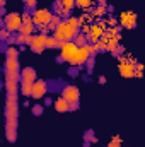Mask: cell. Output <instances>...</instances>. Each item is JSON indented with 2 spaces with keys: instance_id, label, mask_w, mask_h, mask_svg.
<instances>
[{
  "instance_id": "cell-19",
  "label": "cell",
  "mask_w": 145,
  "mask_h": 147,
  "mask_svg": "<svg viewBox=\"0 0 145 147\" xmlns=\"http://www.w3.org/2000/svg\"><path fill=\"white\" fill-rule=\"evenodd\" d=\"M58 43H60V41H58L56 38H48V39H46V46H48V48H55V46H58Z\"/></svg>"
},
{
  "instance_id": "cell-26",
  "label": "cell",
  "mask_w": 145,
  "mask_h": 147,
  "mask_svg": "<svg viewBox=\"0 0 145 147\" xmlns=\"http://www.w3.org/2000/svg\"><path fill=\"white\" fill-rule=\"evenodd\" d=\"M2 38H3V39L9 38V29H3V31H2Z\"/></svg>"
},
{
  "instance_id": "cell-15",
  "label": "cell",
  "mask_w": 145,
  "mask_h": 147,
  "mask_svg": "<svg viewBox=\"0 0 145 147\" xmlns=\"http://www.w3.org/2000/svg\"><path fill=\"white\" fill-rule=\"evenodd\" d=\"M21 92H22L24 96H33V82L22 80V84H21Z\"/></svg>"
},
{
  "instance_id": "cell-28",
  "label": "cell",
  "mask_w": 145,
  "mask_h": 147,
  "mask_svg": "<svg viewBox=\"0 0 145 147\" xmlns=\"http://www.w3.org/2000/svg\"><path fill=\"white\" fill-rule=\"evenodd\" d=\"M3 3H5V0H2V5H3Z\"/></svg>"
},
{
  "instance_id": "cell-1",
  "label": "cell",
  "mask_w": 145,
  "mask_h": 147,
  "mask_svg": "<svg viewBox=\"0 0 145 147\" xmlns=\"http://www.w3.org/2000/svg\"><path fill=\"white\" fill-rule=\"evenodd\" d=\"M75 28H73L72 24H68V21H65V22H60L58 26H56V29H55V38L58 39V41H70L73 36H75Z\"/></svg>"
},
{
  "instance_id": "cell-9",
  "label": "cell",
  "mask_w": 145,
  "mask_h": 147,
  "mask_svg": "<svg viewBox=\"0 0 145 147\" xmlns=\"http://www.w3.org/2000/svg\"><path fill=\"white\" fill-rule=\"evenodd\" d=\"M63 98H65L68 103L77 101V99H79V91H77V87H75V86H67V87L63 89Z\"/></svg>"
},
{
  "instance_id": "cell-6",
  "label": "cell",
  "mask_w": 145,
  "mask_h": 147,
  "mask_svg": "<svg viewBox=\"0 0 145 147\" xmlns=\"http://www.w3.org/2000/svg\"><path fill=\"white\" fill-rule=\"evenodd\" d=\"M119 22H121L125 28H133L135 22H137V14H133V12H121Z\"/></svg>"
},
{
  "instance_id": "cell-11",
  "label": "cell",
  "mask_w": 145,
  "mask_h": 147,
  "mask_svg": "<svg viewBox=\"0 0 145 147\" xmlns=\"http://www.w3.org/2000/svg\"><path fill=\"white\" fill-rule=\"evenodd\" d=\"M5 70H7V74H17V58H7Z\"/></svg>"
},
{
  "instance_id": "cell-16",
  "label": "cell",
  "mask_w": 145,
  "mask_h": 147,
  "mask_svg": "<svg viewBox=\"0 0 145 147\" xmlns=\"http://www.w3.org/2000/svg\"><path fill=\"white\" fill-rule=\"evenodd\" d=\"M33 24H34V22H24L22 28H21V33H22V34H31V33H33Z\"/></svg>"
},
{
  "instance_id": "cell-10",
  "label": "cell",
  "mask_w": 145,
  "mask_h": 147,
  "mask_svg": "<svg viewBox=\"0 0 145 147\" xmlns=\"http://www.w3.org/2000/svg\"><path fill=\"white\" fill-rule=\"evenodd\" d=\"M119 72H121V75L123 77H133L135 75V67H133V63L130 62H121L119 63Z\"/></svg>"
},
{
  "instance_id": "cell-5",
  "label": "cell",
  "mask_w": 145,
  "mask_h": 147,
  "mask_svg": "<svg viewBox=\"0 0 145 147\" xmlns=\"http://www.w3.org/2000/svg\"><path fill=\"white\" fill-rule=\"evenodd\" d=\"M87 57H89V50H87V46H79V50L73 53V57L70 58V63L73 65H79V63H84L85 60H87Z\"/></svg>"
},
{
  "instance_id": "cell-3",
  "label": "cell",
  "mask_w": 145,
  "mask_h": 147,
  "mask_svg": "<svg viewBox=\"0 0 145 147\" xmlns=\"http://www.w3.org/2000/svg\"><path fill=\"white\" fill-rule=\"evenodd\" d=\"M51 21H53V16L48 10H36L34 16H33V22L36 26H46L48 22L51 24Z\"/></svg>"
},
{
  "instance_id": "cell-2",
  "label": "cell",
  "mask_w": 145,
  "mask_h": 147,
  "mask_svg": "<svg viewBox=\"0 0 145 147\" xmlns=\"http://www.w3.org/2000/svg\"><path fill=\"white\" fill-rule=\"evenodd\" d=\"M3 22H5V29H9V31H21V28H22V16H19V14H9V16H5V19H3Z\"/></svg>"
},
{
  "instance_id": "cell-14",
  "label": "cell",
  "mask_w": 145,
  "mask_h": 147,
  "mask_svg": "<svg viewBox=\"0 0 145 147\" xmlns=\"http://www.w3.org/2000/svg\"><path fill=\"white\" fill-rule=\"evenodd\" d=\"M34 79H36L34 69H24L22 70V80H28V82H33L34 84Z\"/></svg>"
},
{
  "instance_id": "cell-21",
  "label": "cell",
  "mask_w": 145,
  "mask_h": 147,
  "mask_svg": "<svg viewBox=\"0 0 145 147\" xmlns=\"http://www.w3.org/2000/svg\"><path fill=\"white\" fill-rule=\"evenodd\" d=\"M17 41H19V43H31V41H33V38L29 36V34H22V33H21L19 38H17Z\"/></svg>"
},
{
  "instance_id": "cell-24",
  "label": "cell",
  "mask_w": 145,
  "mask_h": 147,
  "mask_svg": "<svg viewBox=\"0 0 145 147\" xmlns=\"http://www.w3.org/2000/svg\"><path fill=\"white\" fill-rule=\"evenodd\" d=\"M75 43H77V46H82V45H85V36L79 34V36H77V41H75Z\"/></svg>"
},
{
  "instance_id": "cell-29",
  "label": "cell",
  "mask_w": 145,
  "mask_h": 147,
  "mask_svg": "<svg viewBox=\"0 0 145 147\" xmlns=\"http://www.w3.org/2000/svg\"><path fill=\"white\" fill-rule=\"evenodd\" d=\"M99 2H103V0H99Z\"/></svg>"
},
{
  "instance_id": "cell-23",
  "label": "cell",
  "mask_w": 145,
  "mask_h": 147,
  "mask_svg": "<svg viewBox=\"0 0 145 147\" xmlns=\"http://www.w3.org/2000/svg\"><path fill=\"white\" fill-rule=\"evenodd\" d=\"M119 144H121V137H113V140L109 142L108 147H119Z\"/></svg>"
},
{
  "instance_id": "cell-27",
  "label": "cell",
  "mask_w": 145,
  "mask_h": 147,
  "mask_svg": "<svg viewBox=\"0 0 145 147\" xmlns=\"http://www.w3.org/2000/svg\"><path fill=\"white\" fill-rule=\"evenodd\" d=\"M26 3H28L29 7H34V5H36V0H26Z\"/></svg>"
},
{
  "instance_id": "cell-13",
  "label": "cell",
  "mask_w": 145,
  "mask_h": 147,
  "mask_svg": "<svg viewBox=\"0 0 145 147\" xmlns=\"http://www.w3.org/2000/svg\"><path fill=\"white\" fill-rule=\"evenodd\" d=\"M68 106H70V103H68L65 98H60L58 101H55V108H56V111H62V113H63V111H68L70 110Z\"/></svg>"
},
{
  "instance_id": "cell-20",
  "label": "cell",
  "mask_w": 145,
  "mask_h": 147,
  "mask_svg": "<svg viewBox=\"0 0 145 147\" xmlns=\"http://www.w3.org/2000/svg\"><path fill=\"white\" fill-rule=\"evenodd\" d=\"M7 58H17V48H14V46L7 48Z\"/></svg>"
},
{
  "instance_id": "cell-4",
  "label": "cell",
  "mask_w": 145,
  "mask_h": 147,
  "mask_svg": "<svg viewBox=\"0 0 145 147\" xmlns=\"http://www.w3.org/2000/svg\"><path fill=\"white\" fill-rule=\"evenodd\" d=\"M60 46H62V57H63L67 62H70V58L73 57V53L79 50L77 43H73V41H63Z\"/></svg>"
},
{
  "instance_id": "cell-18",
  "label": "cell",
  "mask_w": 145,
  "mask_h": 147,
  "mask_svg": "<svg viewBox=\"0 0 145 147\" xmlns=\"http://www.w3.org/2000/svg\"><path fill=\"white\" fill-rule=\"evenodd\" d=\"M104 12H106V7H104V3H101V5H99L97 9H94L92 16H94V17H99V16H103Z\"/></svg>"
},
{
  "instance_id": "cell-12",
  "label": "cell",
  "mask_w": 145,
  "mask_h": 147,
  "mask_svg": "<svg viewBox=\"0 0 145 147\" xmlns=\"http://www.w3.org/2000/svg\"><path fill=\"white\" fill-rule=\"evenodd\" d=\"M103 31H104V26H99V24L96 26V24H94V26L91 28V39L96 41L97 38H101L103 36Z\"/></svg>"
},
{
  "instance_id": "cell-25",
  "label": "cell",
  "mask_w": 145,
  "mask_h": 147,
  "mask_svg": "<svg viewBox=\"0 0 145 147\" xmlns=\"http://www.w3.org/2000/svg\"><path fill=\"white\" fill-rule=\"evenodd\" d=\"M33 111H34V115H41V113H43V108H41V106H34Z\"/></svg>"
},
{
  "instance_id": "cell-7",
  "label": "cell",
  "mask_w": 145,
  "mask_h": 147,
  "mask_svg": "<svg viewBox=\"0 0 145 147\" xmlns=\"http://www.w3.org/2000/svg\"><path fill=\"white\" fill-rule=\"evenodd\" d=\"M46 39H48V38L44 36V34H43V36L39 34V36L33 38V41H31V48H33V51L41 53V51H43V48L46 46Z\"/></svg>"
},
{
  "instance_id": "cell-8",
  "label": "cell",
  "mask_w": 145,
  "mask_h": 147,
  "mask_svg": "<svg viewBox=\"0 0 145 147\" xmlns=\"http://www.w3.org/2000/svg\"><path fill=\"white\" fill-rule=\"evenodd\" d=\"M46 94V82L44 80H36L34 84H33V98H43Z\"/></svg>"
},
{
  "instance_id": "cell-17",
  "label": "cell",
  "mask_w": 145,
  "mask_h": 147,
  "mask_svg": "<svg viewBox=\"0 0 145 147\" xmlns=\"http://www.w3.org/2000/svg\"><path fill=\"white\" fill-rule=\"evenodd\" d=\"M75 5H79L82 9H89L92 5V0H75Z\"/></svg>"
},
{
  "instance_id": "cell-22",
  "label": "cell",
  "mask_w": 145,
  "mask_h": 147,
  "mask_svg": "<svg viewBox=\"0 0 145 147\" xmlns=\"http://www.w3.org/2000/svg\"><path fill=\"white\" fill-rule=\"evenodd\" d=\"M62 3H63L62 7H63L65 10H70L73 5H75V0H62Z\"/></svg>"
}]
</instances>
